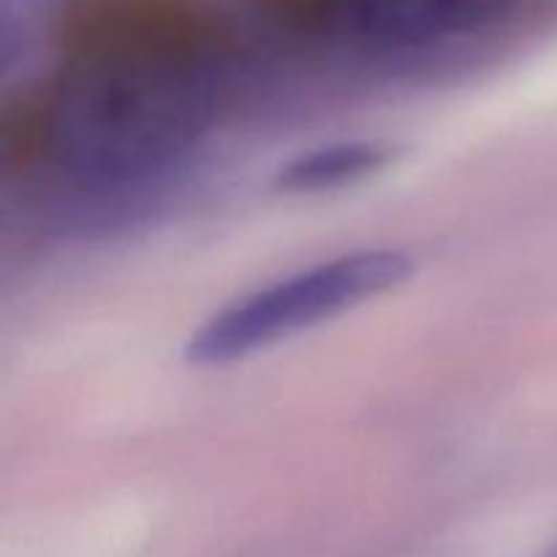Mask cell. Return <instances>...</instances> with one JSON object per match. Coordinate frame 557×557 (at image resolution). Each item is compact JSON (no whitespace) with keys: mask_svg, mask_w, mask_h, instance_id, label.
Instances as JSON below:
<instances>
[{"mask_svg":"<svg viewBox=\"0 0 557 557\" xmlns=\"http://www.w3.org/2000/svg\"><path fill=\"white\" fill-rule=\"evenodd\" d=\"M60 69L5 125V147L76 185L163 172L221 107L232 25L210 0H65Z\"/></svg>","mask_w":557,"mask_h":557,"instance_id":"1","label":"cell"},{"mask_svg":"<svg viewBox=\"0 0 557 557\" xmlns=\"http://www.w3.org/2000/svg\"><path fill=\"white\" fill-rule=\"evenodd\" d=\"M411 275L413 259L400 248H364L335 256L218 310L188 337L185 362L194 368H223L248 359L403 286Z\"/></svg>","mask_w":557,"mask_h":557,"instance_id":"2","label":"cell"},{"mask_svg":"<svg viewBox=\"0 0 557 557\" xmlns=\"http://www.w3.org/2000/svg\"><path fill=\"white\" fill-rule=\"evenodd\" d=\"M288 27L357 49H417L498 25L517 0H272Z\"/></svg>","mask_w":557,"mask_h":557,"instance_id":"3","label":"cell"},{"mask_svg":"<svg viewBox=\"0 0 557 557\" xmlns=\"http://www.w3.org/2000/svg\"><path fill=\"white\" fill-rule=\"evenodd\" d=\"M400 145L389 139H343L299 152L277 166L272 188L292 196H315L381 174L400 158Z\"/></svg>","mask_w":557,"mask_h":557,"instance_id":"4","label":"cell"}]
</instances>
